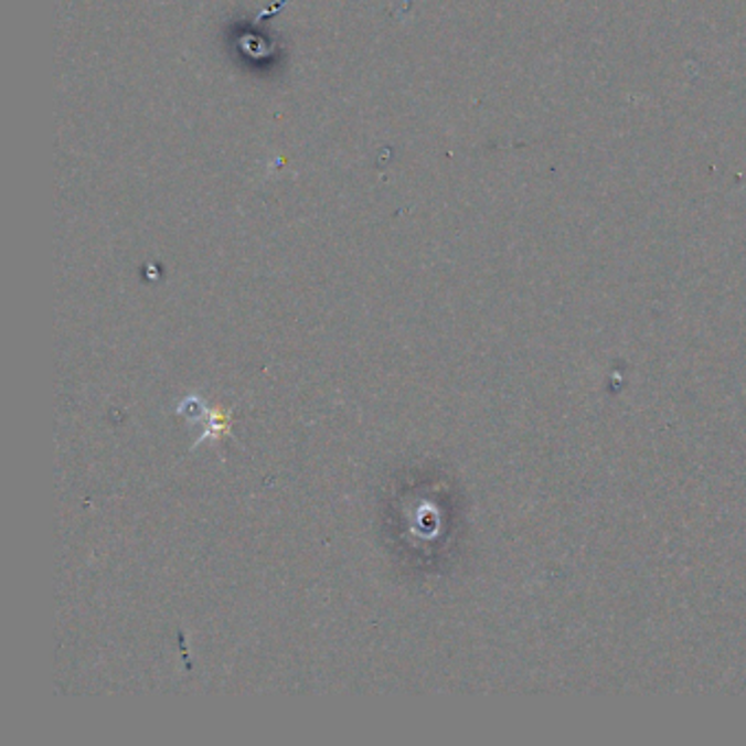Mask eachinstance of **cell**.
<instances>
[{
    "mask_svg": "<svg viewBox=\"0 0 746 746\" xmlns=\"http://www.w3.org/2000/svg\"><path fill=\"white\" fill-rule=\"evenodd\" d=\"M231 427H233L231 412H226L222 407H211V409L204 412V431L206 434L200 438V443L206 440V438H213V440L226 438L231 434Z\"/></svg>",
    "mask_w": 746,
    "mask_h": 746,
    "instance_id": "6da1fadb",
    "label": "cell"
}]
</instances>
